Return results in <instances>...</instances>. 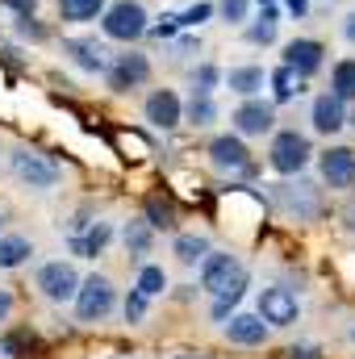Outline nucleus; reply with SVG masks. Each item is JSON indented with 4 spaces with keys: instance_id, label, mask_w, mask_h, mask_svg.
<instances>
[{
    "instance_id": "obj_1",
    "label": "nucleus",
    "mask_w": 355,
    "mask_h": 359,
    "mask_svg": "<svg viewBox=\"0 0 355 359\" xmlns=\"http://www.w3.org/2000/svg\"><path fill=\"white\" fill-rule=\"evenodd\" d=\"M196 276H201V288L213 297V318L226 322V313L239 305L243 288H247V268L239 264V255L230 251H209L201 264H196Z\"/></svg>"
},
{
    "instance_id": "obj_2",
    "label": "nucleus",
    "mask_w": 355,
    "mask_h": 359,
    "mask_svg": "<svg viewBox=\"0 0 355 359\" xmlns=\"http://www.w3.org/2000/svg\"><path fill=\"white\" fill-rule=\"evenodd\" d=\"M72 309H76V322H84V326L109 322L113 309H117V284H113L105 271L80 276V288H76V297H72Z\"/></svg>"
},
{
    "instance_id": "obj_3",
    "label": "nucleus",
    "mask_w": 355,
    "mask_h": 359,
    "mask_svg": "<svg viewBox=\"0 0 355 359\" xmlns=\"http://www.w3.org/2000/svg\"><path fill=\"white\" fill-rule=\"evenodd\" d=\"M314 142H309V134H301V130H272V142H267V168L276 172V176L293 180L301 176L309 163H314Z\"/></svg>"
},
{
    "instance_id": "obj_4",
    "label": "nucleus",
    "mask_w": 355,
    "mask_h": 359,
    "mask_svg": "<svg viewBox=\"0 0 355 359\" xmlns=\"http://www.w3.org/2000/svg\"><path fill=\"white\" fill-rule=\"evenodd\" d=\"M147 25H151V13L138 0H113L100 13V34L109 42H126V46L130 42H142L147 38Z\"/></svg>"
},
{
    "instance_id": "obj_5",
    "label": "nucleus",
    "mask_w": 355,
    "mask_h": 359,
    "mask_svg": "<svg viewBox=\"0 0 355 359\" xmlns=\"http://www.w3.org/2000/svg\"><path fill=\"white\" fill-rule=\"evenodd\" d=\"M205 155H209V168L222 172V176H251V172H255L251 147H247V138H239L234 130H230V134H217Z\"/></svg>"
},
{
    "instance_id": "obj_6",
    "label": "nucleus",
    "mask_w": 355,
    "mask_h": 359,
    "mask_svg": "<svg viewBox=\"0 0 355 359\" xmlns=\"http://www.w3.org/2000/svg\"><path fill=\"white\" fill-rule=\"evenodd\" d=\"M255 313L264 318L272 330H288V326L301 322V301H297L293 288H284V284H267V288H260V305H255Z\"/></svg>"
},
{
    "instance_id": "obj_7",
    "label": "nucleus",
    "mask_w": 355,
    "mask_h": 359,
    "mask_svg": "<svg viewBox=\"0 0 355 359\" xmlns=\"http://www.w3.org/2000/svg\"><path fill=\"white\" fill-rule=\"evenodd\" d=\"M34 284H38V292L51 305H72V297L80 288V271H76V264H67V259H51V264L38 268Z\"/></svg>"
},
{
    "instance_id": "obj_8",
    "label": "nucleus",
    "mask_w": 355,
    "mask_h": 359,
    "mask_svg": "<svg viewBox=\"0 0 355 359\" xmlns=\"http://www.w3.org/2000/svg\"><path fill=\"white\" fill-rule=\"evenodd\" d=\"M8 168H13V176L21 180V184H29L34 192H51V188L59 184V168H55L46 155L29 151V147H13Z\"/></svg>"
},
{
    "instance_id": "obj_9",
    "label": "nucleus",
    "mask_w": 355,
    "mask_h": 359,
    "mask_svg": "<svg viewBox=\"0 0 355 359\" xmlns=\"http://www.w3.org/2000/svg\"><path fill=\"white\" fill-rule=\"evenodd\" d=\"M151 80V59L142 50H126V55H113L109 67H105V84L109 92H134Z\"/></svg>"
},
{
    "instance_id": "obj_10",
    "label": "nucleus",
    "mask_w": 355,
    "mask_h": 359,
    "mask_svg": "<svg viewBox=\"0 0 355 359\" xmlns=\"http://www.w3.org/2000/svg\"><path fill=\"white\" fill-rule=\"evenodd\" d=\"M230 126L239 138H264L276 130V104L264 96H243V104L230 113Z\"/></svg>"
},
{
    "instance_id": "obj_11",
    "label": "nucleus",
    "mask_w": 355,
    "mask_h": 359,
    "mask_svg": "<svg viewBox=\"0 0 355 359\" xmlns=\"http://www.w3.org/2000/svg\"><path fill=\"white\" fill-rule=\"evenodd\" d=\"M272 201H276L288 217H297V222H309V217L322 213V196H318V188H309V184H301V180H297V184H272Z\"/></svg>"
},
{
    "instance_id": "obj_12",
    "label": "nucleus",
    "mask_w": 355,
    "mask_h": 359,
    "mask_svg": "<svg viewBox=\"0 0 355 359\" xmlns=\"http://www.w3.org/2000/svg\"><path fill=\"white\" fill-rule=\"evenodd\" d=\"M318 159V176L326 188H355V151L351 147H326Z\"/></svg>"
},
{
    "instance_id": "obj_13",
    "label": "nucleus",
    "mask_w": 355,
    "mask_h": 359,
    "mask_svg": "<svg viewBox=\"0 0 355 359\" xmlns=\"http://www.w3.org/2000/svg\"><path fill=\"white\" fill-rule=\"evenodd\" d=\"M309 130H314V134H322V138L343 134V130H347V104H343L335 92L314 96V104H309Z\"/></svg>"
},
{
    "instance_id": "obj_14",
    "label": "nucleus",
    "mask_w": 355,
    "mask_h": 359,
    "mask_svg": "<svg viewBox=\"0 0 355 359\" xmlns=\"http://www.w3.org/2000/svg\"><path fill=\"white\" fill-rule=\"evenodd\" d=\"M222 334L234 347H264L267 339H272V326H267L255 309H243V313H230V322L222 326Z\"/></svg>"
},
{
    "instance_id": "obj_15",
    "label": "nucleus",
    "mask_w": 355,
    "mask_h": 359,
    "mask_svg": "<svg viewBox=\"0 0 355 359\" xmlns=\"http://www.w3.org/2000/svg\"><path fill=\"white\" fill-rule=\"evenodd\" d=\"M322 63H326V46L318 38H293V42H284V67H293L301 80L318 76Z\"/></svg>"
},
{
    "instance_id": "obj_16",
    "label": "nucleus",
    "mask_w": 355,
    "mask_h": 359,
    "mask_svg": "<svg viewBox=\"0 0 355 359\" xmlns=\"http://www.w3.org/2000/svg\"><path fill=\"white\" fill-rule=\"evenodd\" d=\"M142 117H147L155 130H176L180 121H184V100H180L172 88H155L142 100Z\"/></svg>"
},
{
    "instance_id": "obj_17",
    "label": "nucleus",
    "mask_w": 355,
    "mask_h": 359,
    "mask_svg": "<svg viewBox=\"0 0 355 359\" xmlns=\"http://www.w3.org/2000/svg\"><path fill=\"white\" fill-rule=\"evenodd\" d=\"M63 55H67L80 72H88V76H105V67H109V50H105V42H96V38H67V42H63Z\"/></svg>"
},
{
    "instance_id": "obj_18",
    "label": "nucleus",
    "mask_w": 355,
    "mask_h": 359,
    "mask_svg": "<svg viewBox=\"0 0 355 359\" xmlns=\"http://www.w3.org/2000/svg\"><path fill=\"white\" fill-rule=\"evenodd\" d=\"M113 222L109 217H100V222H88V230L84 234H72V255H80V259H96V255H105V247L113 243Z\"/></svg>"
},
{
    "instance_id": "obj_19",
    "label": "nucleus",
    "mask_w": 355,
    "mask_h": 359,
    "mask_svg": "<svg viewBox=\"0 0 355 359\" xmlns=\"http://www.w3.org/2000/svg\"><path fill=\"white\" fill-rule=\"evenodd\" d=\"M117 238H121V247H126V255H130V259H142V255H151V251H155V226H151L147 217L126 222V226L117 230Z\"/></svg>"
},
{
    "instance_id": "obj_20",
    "label": "nucleus",
    "mask_w": 355,
    "mask_h": 359,
    "mask_svg": "<svg viewBox=\"0 0 355 359\" xmlns=\"http://www.w3.org/2000/svg\"><path fill=\"white\" fill-rule=\"evenodd\" d=\"M209 251H213L209 234H196V230H176V238H172V255H176L180 268H196Z\"/></svg>"
},
{
    "instance_id": "obj_21",
    "label": "nucleus",
    "mask_w": 355,
    "mask_h": 359,
    "mask_svg": "<svg viewBox=\"0 0 355 359\" xmlns=\"http://www.w3.org/2000/svg\"><path fill=\"white\" fill-rule=\"evenodd\" d=\"M222 84L234 92V96H264L267 72H264V67H255V63H243V67L222 72Z\"/></svg>"
},
{
    "instance_id": "obj_22",
    "label": "nucleus",
    "mask_w": 355,
    "mask_h": 359,
    "mask_svg": "<svg viewBox=\"0 0 355 359\" xmlns=\"http://www.w3.org/2000/svg\"><path fill=\"white\" fill-rule=\"evenodd\" d=\"M267 88H272L267 100L280 109V104H288V100H297V96L305 92V80H301L293 67H284V63H280V67H272V72H267Z\"/></svg>"
},
{
    "instance_id": "obj_23",
    "label": "nucleus",
    "mask_w": 355,
    "mask_h": 359,
    "mask_svg": "<svg viewBox=\"0 0 355 359\" xmlns=\"http://www.w3.org/2000/svg\"><path fill=\"white\" fill-rule=\"evenodd\" d=\"M142 217L155 226V234H159V230H176V222H180L176 201H172V196H163V192H151V196L142 201Z\"/></svg>"
},
{
    "instance_id": "obj_24",
    "label": "nucleus",
    "mask_w": 355,
    "mask_h": 359,
    "mask_svg": "<svg viewBox=\"0 0 355 359\" xmlns=\"http://www.w3.org/2000/svg\"><path fill=\"white\" fill-rule=\"evenodd\" d=\"M184 121L196 126V130L213 126V121H217V100H213V92H192V96L184 100Z\"/></svg>"
},
{
    "instance_id": "obj_25",
    "label": "nucleus",
    "mask_w": 355,
    "mask_h": 359,
    "mask_svg": "<svg viewBox=\"0 0 355 359\" xmlns=\"http://www.w3.org/2000/svg\"><path fill=\"white\" fill-rule=\"evenodd\" d=\"M29 255H34V243L25 234H0V271L29 264Z\"/></svg>"
},
{
    "instance_id": "obj_26",
    "label": "nucleus",
    "mask_w": 355,
    "mask_h": 359,
    "mask_svg": "<svg viewBox=\"0 0 355 359\" xmlns=\"http://www.w3.org/2000/svg\"><path fill=\"white\" fill-rule=\"evenodd\" d=\"M276 17H280V8H260V17L247 21V42L251 46H272L276 42V25H280Z\"/></svg>"
},
{
    "instance_id": "obj_27",
    "label": "nucleus",
    "mask_w": 355,
    "mask_h": 359,
    "mask_svg": "<svg viewBox=\"0 0 355 359\" xmlns=\"http://www.w3.org/2000/svg\"><path fill=\"white\" fill-rule=\"evenodd\" d=\"M330 92L343 100V104H355V59H339L330 67Z\"/></svg>"
},
{
    "instance_id": "obj_28",
    "label": "nucleus",
    "mask_w": 355,
    "mask_h": 359,
    "mask_svg": "<svg viewBox=\"0 0 355 359\" xmlns=\"http://www.w3.org/2000/svg\"><path fill=\"white\" fill-rule=\"evenodd\" d=\"M134 288H138L142 297H151V301H155V297H163V292H168V271L159 268V264H142L138 276H134Z\"/></svg>"
},
{
    "instance_id": "obj_29",
    "label": "nucleus",
    "mask_w": 355,
    "mask_h": 359,
    "mask_svg": "<svg viewBox=\"0 0 355 359\" xmlns=\"http://www.w3.org/2000/svg\"><path fill=\"white\" fill-rule=\"evenodd\" d=\"M109 0H59V17L63 21H96L105 13Z\"/></svg>"
},
{
    "instance_id": "obj_30",
    "label": "nucleus",
    "mask_w": 355,
    "mask_h": 359,
    "mask_svg": "<svg viewBox=\"0 0 355 359\" xmlns=\"http://www.w3.org/2000/svg\"><path fill=\"white\" fill-rule=\"evenodd\" d=\"M34 347H38V339L29 330H13V334L0 339V355H8V359H25Z\"/></svg>"
},
{
    "instance_id": "obj_31",
    "label": "nucleus",
    "mask_w": 355,
    "mask_h": 359,
    "mask_svg": "<svg viewBox=\"0 0 355 359\" xmlns=\"http://www.w3.org/2000/svg\"><path fill=\"white\" fill-rule=\"evenodd\" d=\"M147 313H151V297H142L138 288H130V292H126V301H121V318H126L130 326H142V322H147Z\"/></svg>"
},
{
    "instance_id": "obj_32",
    "label": "nucleus",
    "mask_w": 355,
    "mask_h": 359,
    "mask_svg": "<svg viewBox=\"0 0 355 359\" xmlns=\"http://www.w3.org/2000/svg\"><path fill=\"white\" fill-rule=\"evenodd\" d=\"M217 17V4H209V0H196V4H188L184 13H180V29H201L205 21H213Z\"/></svg>"
},
{
    "instance_id": "obj_33",
    "label": "nucleus",
    "mask_w": 355,
    "mask_h": 359,
    "mask_svg": "<svg viewBox=\"0 0 355 359\" xmlns=\"http://www.w3.org/2000/svg\"><path fill=\"white\" fill-rule=\"evenodd\" d=\"M217 17L226 25H247L251 21V0H217Z\"/></svg>"
},
{
    "instance_id": "obj_34",
    "label": "nucleus",
    "mask_w": 355,
    "mask_h": 359,
    "mask_svg": "<svg viewBox=\"0 0 355 359\" xmlns=\"http://www.w3.org/2000/svg\"><path fill=\"white\" fill-rule=\"evenodd\" d=\"M222 88V67L217 63H201L192 72V92H217Z\"/></svg>"
},
{
    "instance_id": "obj_35",
    "label": "nucleus",
    "mask_w": 355,
    "mask_h": 359,
    "mask_svg": "<svg viewBox=\"0 0 355 359\" xmlns=\"http://www.w3.org/2000/svg\"><path fill=\"white\" fill-rule=\"evenodd\" d=\"M17 34L29 38V42H46V29L38 25V13L34 17H17Z\"/></svg>"
},
{
    "instance_id": "obj_36",
    "label": "nucleus",
    "mask_w": 355,
    "mask_h": 359,
    "mask_svg": "<svg viewBox=\"0 0 355 359\" xmlns=\"http://www.w3.org/2000/svg\"><path fill=\"white\" fill-rule=\"evenodd\" d=\"M0 4H4L13 17H34V13H38V0H0Z\"/></svg>"
},
{
    "instance_id": "obj_37",
    "label": "nucleus",
    "mask_w": 355,
    "mask_h": 359,
    "mask_svg": "<svg viewBox=\"0 0 355 359\" xmlns=\"http://www.w3.org/2000/svg\"><path fill=\"white\" fill-rule=\"evenodd\" d=\"M13 309H17V297H13L8 288H0V326L13 318Z\"/></svg>"
},
{
    "instance_id": "obj_38",
    "label": "nucleus",
    "mask_w": 355,
    "mask_h": 359,
    "mask_svg": "<svg viewBox=\"0 0 355 359\" xmlns=\"http://www.w3.org/2000/svg\"><path fill=\"white\" fill-rule=\"evenodd\" d=\"M280 4H284V13H288V17H297V21H301V17H309V0H280Z\"/></svg>"
},
{
    "instance_id": "obj_39",
    "label": "nucleus",
    "mask_w": 355,
    "mask_h": 359,
    "mask_svg": "<svg viewBox=\"0 0 355 359\" xmlns=\"http://www.w3.org/2000/svg\"><path fill=\"white\" fill-rule=\"evenodd\" d=\"M343 38H347V42L355 46V8L347 13V17H343Z\"/></svg>"
},
{
    "instance_id": "obj_40",
    "label": "nucleus",
    "mask_w": 355,
    "mask_h": 359,
    "mask_svg": "<svg viewBox=\"0 0 355 359\" xmlns=\"http://www.w3.org/2000/svg\"><path fill=\"white\" fill-rule=\"evenodd\" d=\"M288 359H318V347H293Z\"/></svg>"
},
{
    "instance_id": "obj_41",
    "label": "nucleus",
    "mask_w": 355,
    "mask_h": 359,
    "mask_svg": "<svg viewBox=\"0 0 355 359\" xmlns=\"http://www.w3.org/2000/svg\"><path fill=\"white\" fill-rule=\"evenodd\" d=\"M343 217H347V230H351V234H355V205H351V209H347V213H343Z\"/></svg>"
},
{
    "instance_id": "obj_42",
    "label": "nucleus",
    "mask_w": 355,
    "mask_h": 359,
    "mask_svg": "<svg viewBox=\"0 0 355 359\" xmlns=\"http://www.w3.org/2000/svg\"><path fill=\"white\" fill-rule=\"evenodd\" d=\"M251 4H260V8H276V0H251Z\"/></svg>"
},
{
    "instance_id": "obj_43",
    "label": "nucleus",
    "mask_w": 355,
    "mask_h": 359,
    "mask_svg": "<svg viewBox=\"0 0 355 359\" xmlns=\"http://www.w3.org/2000/svg\"><path fill=\"white\" fill-rule=\"evenodd\" d=\"M347 126L355 130V109H347Z\"/></svg>"
},
{
    "instance_id": "obj_44",
    "label": "nucleus",
    "mask_w": 355,
    "mask_h": 359,
    "mask_svg": "<svg viewBox=\"0 0 355 359\" xmlns=\"http://www.w3.org/2000/svg\"><path fill=\"white\" fill-rule=\"evenodd\" d=\"M121 359H138V355H121Z\"/></svg>"
},
{
    "instance_id": "obj_45",
    "label": "nucleus",
    "mask_w": 355,
    "mask_h": 359,
    "mask_svg": "<svg viewBox=\"0 0 355 359\" xmlns=\"http://www.w3.org/2000/svg\"><path fill=\"white\" fill-rule=\"evenodd\" d=\"M0 234H4V222H0Z\"/></svg>"
},
{
    "instance_id": "obj_46",
    "label": "nucleus",
    "mask_w": 355,
    "mask_h": 359,
    "mask_svg": "<svg viewBox=\"0 0 355 359\" xmlns=\"http://www.w3.org/2000/svg\"><path fill=\"white\" fill-rule=\"evenodd\" d=\"M351 339H355V326H351Z\"/></svg>"
}]
</instances>
